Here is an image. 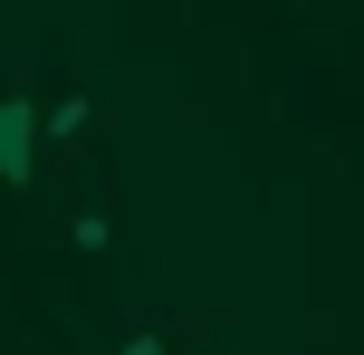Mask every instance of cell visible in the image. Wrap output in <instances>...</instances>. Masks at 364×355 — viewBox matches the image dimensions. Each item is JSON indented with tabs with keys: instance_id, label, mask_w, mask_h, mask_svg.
I'll return each instance as SVG.
<instances>
[{
	"instance_id": "cell-1",
	"label": "cell",
	"mask_w": 364,
	"mask_h": 355,
	"mask_svg": "<svg viewBox=\"0 0 364 355\" xmlns=\"http://www.w3.org/2000/svg\"><path fill=\"white\" fill-rule=\"evenodd\" d=\"M0 173L10 183L38 173V106H19V96H0Z\"/></svg>"
},
{
	"instance_id": "cell-2",
	"label": "cell",
	"mask_w": 364,
	"mask_h": 355,
	"mask_svg": "<svg viewBox=\"0 0 364 355\" xmlns=\"http://www.w3.org/2000/svg\"><path fill=\"white\" fill-rule=\"evenodd\" d=\"M87 125H96V106H87V96H58V106L38 115V134H68V144H77Z\"/></svg>"
},
{
	"instance_id": "cell-3",
	"label": "cell",
	"mask_w": 364,
	"mask_h": 355,
	"mask_svg": "<svg viewBox=\"0 0 364 355\" xmlns=\"http://www.w3.org/2000/svg\"><path fill=\"white\" fill-rule=\"evenodd\" d=\"M125 355H164V346H154V337H134V346H125Z\"/></svg>"
}]
</instances>
